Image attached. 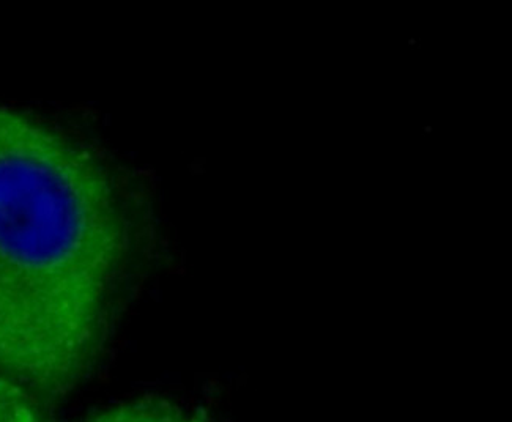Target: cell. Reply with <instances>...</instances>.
<instances>
[{
  "instance_id": "3",
  "label": "cell",
  "mask_w": 512,
  "mask_h": 422,
  "mask_svg": "<svg viewBox=\"0 0 512 422\" xmlns=\"http://www.w3.org/2000/svg\"><path fill=\"white\" fill-rule=\"evenodd\" d=\"M0 422H48L40 400L4 374H0Z\"/></svg>"
},
{
  "instance_id": "1",
  "label": "cell",
  "mask_w": 512,
  "mask_h": 422,
  "mask_svg": "<svg viewBox=\"0 0 512 422\" xmlns=\"http://www.w3.org/2000/svg\"><path fill=\"white\" fill-rule=\"evenodd\" d=\"M142 178L0 103V374L51 404L106 352L153 238Z\"/></svg>"
},
{
  "instance_id": "2",
  "label": "cell",
  "mask_w": 512,
  "mask_h": 422,
  "mask_svg": "<svg viewBox=\"0 0 512 422\" xmlns=\"http://www.w3.org/2000/svg\"><path fill=\"white\" fill-rule=\"evenodd\" d=\"M75 422H212L199 411L164 399H139L98 411Z\"/></svg>"
}]
</instances>
